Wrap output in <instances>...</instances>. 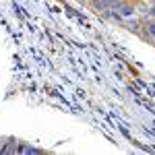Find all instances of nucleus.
<instances>
[{
    "mask_svg": "<svg viewBox=\"0 0 155 155\" xmlns=\"http://www.w3.org/2000/svg\"><path fill=\"white\" fill-rule=\"evenodd\" d=\"M143 27H145V31H147V33H145L147 39H149V41H155V23L149 21V23H145Z\"/></svg>",
    "mask_w": 155,
    "mask_h": 155,
    "instance_id": "f03ea898",
    "label": "nucleus"
},
{
    "mask_svg": "<svg viewBox=\"0 0 155 155\" xmlns=\"http://www.w3.org/2000/svg\"><path fill=\"white\" fill-rule=\"evenodd\" d=\"M81 2H91V0H81Z\"/></svg>",
    "mask_w": 155,
    "mask_h": 155,
    "instance_id": "20e7f679",
    "label": "nucleus"
},
{
    "mask_svg": "<svg viewBox=\"0 0 155 155\" xmlns=\"http://www.w3.org/2000/svg\"><path fill=\"white\" fill-rule=\"evenodd\" d=\"M128 2H134V0H128Z\"/></svg>",
    "mask_w": 155,
    "mask_h": 155,
    "instance_id": "39448f33",
    "label": "nucleus"
},
{
    "mask_svg": "<svg viewBox=\"0 0 155 155\" xmlns=\"http://www.w3.org/2000/svg\"><path fill=\"white\" fill-rule=\"evenodd\" d=\"M128 25H130L128 29H132V31H139V23H137V21H128Z\"/></svg>",
    "mask_w": 155,
    "mask_h": 155,
    "instance_id": "7ed1b4c3",
    "label": "nucleus"
},
{
    "mask_svg": "<svg viewBox=\"0 0 155 155\" xmlns=\"http://www.w3.org/2000/svg\"><path fill=\"white\" fill-rule=\"evenodd\" d=\"M116 11H118V15L122 17V19H130L132 15H134V8L130 6V2H128V0H126V2L122 0V4H120Z\"/></svg>",
    "mask_w": 155,
    "mask_h": 155,
    "instance_id": "f257e3e1",
    "label": "nucleus"
}]
</instances>
